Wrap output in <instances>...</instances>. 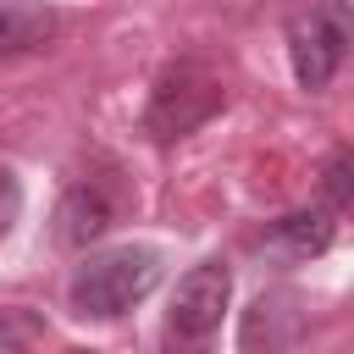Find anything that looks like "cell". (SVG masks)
I'll return each mask as SVG.
<instances>
[{
  "label": "cell",
  "mask_w": 354,
  "mask_h": 354,
  "mask_svg": "<svg viewBox=\"0 0 354 354\" xmlns=\"http://www.w3.org/2000/svg\"><path fill=\"white\" fill-rule=\"evenodd\" d=\"M160 282V254L144 243H122V249H100L88 254L72 282H66V304L83 321H116L133 304H144Z\"/></svg>",
  "instance_id": "6da1fadb"
},
{
  "label": "cell",
  "mask_w": 354,
  "mask_h": 354,
  "mask_svg": "<svg viewBox=\"0 0 354 354\" xmlns=\"http://www.w3.org/2000/svg\"><path fill=\"white\" fill-rule=\"evenodd\" d=\"M348 39H354L348 0H310L304 11H293V22H288V61H293L299 88L321 94L337 77V66H343Z\"/></svg>",
  "instance_id": "7a4b0ae2"
},
{
  "label": "cell",
  "mask_w": 354,
  "mask_h": 354,
  "mask_svg": "<svg viewBox=\"0 0 354 354\" xmlns=\"http://www.w3.org/2000/svg\"><path fill=\"white\" fill-rule=\"evenodd\" d=\"M221 77L205 66V61H171L160 77H155V94H149V133L155 138H183V133H194L199 122H210L216 111H221Z\"/></svg>",
  "instance_id": "3957f363"
},
{
  "label": "cell",
  "mask_w": 354,
  "mask_h": 354,
  "mask_svg": "<svg viewBox=\"0 0 354 354\" xmlns=\"http://www.w3.org/2000/svg\"><path fill=\"white\" fill-rule=\"evenodd\" d=\"M232 304V271L227 260H199L194 271L177 277V293H171V310H166V332L183 337V343H205L221 315Z\"/></svg>",
  "instance_id": "277c9868"
},
{
  "label": "cell",
  "mask_w": 354,
  "mask_h": 354,
  "mask_svg": "<svg viewBox=\"0 0 354 354\" xmlns=\"http://www.w3.org/2000/svg\"><path fill=\"white\" fill-rule=\"evenodd\" d=\"M326 243H332L326 210H288V216H277V221L254 238V249H260L266 260H277V266H304V260H315Z\"/></svg>",
  "instance_id": "5b68a950"
},
{
  "label": "cell",
  "mask_w": 354,
  "mask_h": 354,
  "mask_svg": "<svg viewBox=\"0 0 354 354\" xmlns=\"http://www.w3.org/2000/svg\"><path fill=\"white\" fill-rule=\"evenodd\" d=\"M55 232H61V243H72V249H83V243H94L111 221H116V205L105 199V188L100 183H72L66 188V199H61V210H55Z\"/></svg>",
  "instance_id": "8992f818"
},
{
  "label": "cell",
  "mask_w": 354,
  "mask_h": 354,
  "mask_svg": "<svg viewBox=\"0 0 354 354\" xmlns=\"http://www.w3.org/2000/svg\"><path fill=\"white\" fill-rule=\"evenodd\" d=\"M55 33V11L44 0H0V55L39 50Z\"/></svg>",
  "instance_id": "52a82bcc"
},
{
  "label": "cell",
  "mask_w": 354,
  "mask_h": 354,
  "mask_svg": "<svg viewBox=\"0 0 354 354\" xmlns=\"http://www.w3.org/2000/svg\"><path fill=\"white\" fill-rule=\"evenodd\" d=\"M33 337H44V326H39L33 315L0 310V348H22V343H33Z\"/></svg>",
  "instance_id": "ba28073f"
},
{
  "label": "cell",
  "mask_w": 354,
  "mask_h": 354,
  "mask_svg": "<svg viewBox=\"0 0 354 354\" xmlns=\"http://www.w3.org/2000/svg\"><path fill=\"white\" fill-rule=\"evenodd\" d=\"M22 216V188H17V177L0 166V238L11 232V221Z\"/></svg>",
  "instance_id": "9c48e42d"
},
{
  "label": "cell",
  "mask_w": 354,
  "mask_h": 354,
  "mask_svg": "<svg viewBox=\"0 0 354 354\" xmlns=\"http://www.w3.org/2000/svg\"><path fill=\"white\" fill-rule=\"evenodd\" d=\"M326 199H332V210L348 205V155H337V160L326 166Z\"/></svg>",
  "instance_id": "30bf717a"
}]
</instances>
